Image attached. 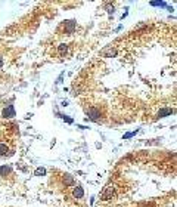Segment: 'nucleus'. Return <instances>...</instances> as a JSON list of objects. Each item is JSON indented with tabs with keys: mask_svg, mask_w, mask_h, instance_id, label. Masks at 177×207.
Returning a JSON list of instances; mask_svg holds the SVG:
<instances>
[{
	"mask_svg": "<svg viewBox=\"0 0 177 207\" xmlns=\"http://www.w3.org/2000/svg\"><path fill=\"white\" fill-rule=\"evenodd\" d=\"M170 114H173V110H171V108H164V110H161V111L158 112V117L162 118V117H167V115H170Z\"/></svg>",
	"mask_w": 177,
	"mask_h": 207,
	"instance_id": "obj_7",
	"label": "nucleus"
},
{
	"mask_svg": "<svg viewBox=\"0 0 177 207\" xmlns=\"http://www.w3.org/2000/svg\"><path fill=\"white\" fill-rule=\"evenodd\" d=\"M65 27H66V31L69 33H74V30H75V22L74 21H66L65 22Z\"/></svg>",
	"mask_w": 177,
	"mask_h": 207,
	"instance_id": "obj_6",
	"label": "nucleus"
},
{
	"mask_svg": "<svg viewBox=\"0 0 177 207\" xmlns=\"http://www.w3.org/2000/svg\"><path fill=\"white\" fill-rule=\"evenodd\" d=\"M117 197V185L115 183H109L103 188V191L100 192V200L103 201H109V200H114Z\"/></svg>",
	"mask_w": 177,
	"mask_h": 207,
	"instance_id": "obj_1",
	"label": "nucleus"
},
{
	"mask_svg": "<svg viewBox=\"0 0 177 207\" xmlns=\"http://www.w3.org/2000/svg\"><path fill=\"white\" fill-rule=\"evenodd\" d=\"M71 195H72L75 200H81V198L84 197V189L81 188L80 185H77V186H74V188L71 189Z\"/></svg>",
	"mask_w": 177,
	"mask_h": 207,
	"instance_id": "obj_4",
	"label": "nucleus"
},
{
	"mask_svg": "<svg viewBox=\"0 0 177 207\" xmlns=\"http://www.w3.org/2000/svg\"><path fill=\"white\" fill-rule=\"evenodd\" d=\"M34 175L35 176H44L46 175V169H44V167H38V169H35Z\"/></svg>",
	"mask_w": 177,
	"mask_h": 207,
	"instance_id": "obj_10",
	"label": "nucleus"
},
{
	"mask_svg": "<svg viewBox=\"0 0 177 207\" xmlns=\"http://www.w3.org/2000/svg\"><path fill=\"white\" fill-rule=\"evenodd\" d=\"M64 180L66 182V183H72V180H74V179H72V177H71L69 175H66V177H65Z\"/></svg>",
	"mask_w": 177,
	"mask_h": 207,
	"instance_id": "obj_11",
	"label": "nucleus"
},
{
	"mask_svg": "<svg viewBox=\"0 0 177 207\" xmlns=\"http://www.w3.org/2000/svg\"><path fill=\"white\" fill-rule=\"evenodd\" d=\"M10 172H12V169H10V166H6V164H4V166H1V167H0V175H1V176H6V175H9Z\"/></svg>",
	"mask_w": 177,
	"mask_h": 207,
	"instance_id": "obj_8",
	"label": "nucleus"
},
{
	"mask_svg": "<svg viewBox=\"0 0 177 207\" xmlns=\"http://www.w3.org/2000/svg\"><path fill=\"white\" fill-rule=\"evenodd\" d=\"M1 117H3V118H12V117H15V108H13V105H6V107L3 108V111H1Z\"/></svg>",
	"mask_w": 177,
	"mask_h": 207,
	"instance_id": "obj_3",
	"label": "nucleus"
},
{
	"mask_svg": "<svg viewBox=\"0 0 177 207\" xmlns=\"http://www.w3.org/2000/svg\"><path fill=\"white\" fill-rule=\"evenodd\" d=\"M13 149H10L9 143L4 141H0V157H6V155H12Z\"/></svg>",
	"mask_w": 177,
	"mask_h": 207,
	"instance_id": "obj_2",
	"label": "nucleus"
},
{
	"mask_svg": "<svg viewBox=\"0 0 177 207\" xmlns=\"http://www.w3.org/2000/svg\"><path fill=\"white\" fill-rule=\"evenodd\" d=\"M59 53H61V56H65L66 55V52H68V45H59Z\"/></svg>",
	"mask_w": 177,
	"mask_h": 207,
	"instance_id": "obj_9",
	"label": "nucleus"
},
{
	"mask_svg": "<svg viewBox=\"0 0 177 207\" xmlns=\"http://www.w3.org/2000/svg\"><path fill=\"white\" fill-rule=\"evenodd\" d=\"M86 112H87V115H89L87 118H92V120H95V121L99 120V117H100V111L96 110V108H89Z\"/></svg>",
	"mask_w": 177,
	"mask_h": 207,
	"instance_id": "obj_5",
	"label": "nucleus"
},
{
	"mask_svg": "<svg viewBox=\"0 0 177 207\" xmlns=\"http://www.w3.org/2000/svg\"><path fill=\"white\" fill-rule=\"evenodd\" d=\"M1 67H3V58L0 56V68H1Z\"/></svg>",
	"mask_w": 177,
	"mask_h": 207,
	"instance_id": "obj_12",
	"label": "nucleus"
}]
</instances>
